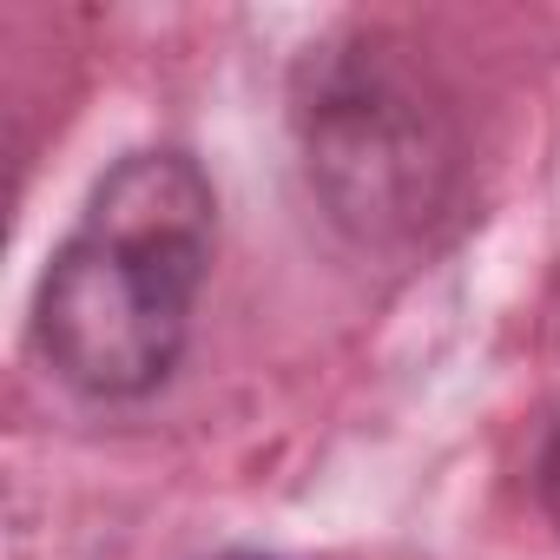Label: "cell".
I'll use <instances>...</instances> for the list:
<instances>
[{
    "label": "cell",
    "mask_w": 560,
    "mask_h": 560,
    "mask_svg": "<svg viewBox=\"0 0 560 560\" xmlns=\"http://www.w3.org/2000/svg\"><path fill=\"white\" fill-rule=\"evenodd\" d=\"M218 250V191L178 145L126 152L34 284L27 343L86 402H145L172 383Z\"/></svg>",
    "instance_id": "cell-1"
},
{
    "label": "cell",
    "mask_w": 560,
    "mask_h": 560,
    "mask_svg": "<svg viewBox=\"0 0 560 560\" xmlns=\"http://www.w3.org/2000/svg\"><path fill=\"white\" fill-rule=\"evenodd\" d=\"M304 185L363 250H429L468 198V139L442 86L389 34H337L298 60Z\"/></svg>",
    "instance_id": "cell-2"
},
{
    "label": "cell",
    "mask_w": 560,
    "mask_h": 560,
    "mask_svg": "<svg viewBox=\"0 0 560 560\" xmlns=\"http://www.w3.org/2000/svg\"><path fill=\"white\" fill-rule=\"evenodd\" d=\"M534 488H540V508H547V521L560 527V429H553V435H547V448H540Z\"/></svg>",
    "instance_id": "cell-3"
},
{
    "label": "cell",
    "mask_w": 560,
    "mask_h": 560,
    "mask_svg": "<svg viewBox=\"0 0 560 560\" xmlns=\"http://www.w3.org/2000/svg\"><path fill=\"white\" fill-rule=\"evenodd\" d=\"M211 560H270V553H250V547H231V553H211Z\"/></svg>",
    "instance_id": "cell-4"
}]
</instances>
